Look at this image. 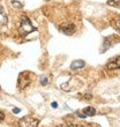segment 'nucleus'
Here are the masks:
<instances>
[{
    "instance_id": "nucleus-1",
    "label": "nucleus",
    "mask_w": 120,
    "mask_h": 127,
    "mask_svg": "<svg viewBox=\"0 0 120 127\" xmlns=\"http://www.w3.org/2000/svg\"><path fill=\"white\" fill-rule=\"evenodd\" d=\"M37 28L33 27L32 23L30 19L27 16V15H23L22 19H21V23H20V27H19V32H20L21 37H26L27 35H29L30 32L32 31H36Z\"/></svg>"
},
{
    "instance_id": "nucleus-2",
    "label": "nucleus",
    "mask_w": 120,
    "mask_h": 127,
    "mask_svg": "<svg viewBox=\"0 0 120 127\" xmlns=\"http://www.w3.org/2000/svg\"><path fill=\"white\" fill-rule=\"evenodd\" d=\"M33 76H35V75H33L31 72H28V70L21 73L20 75H19V80H17V88H19L20 90L26 89V88H27L28 86H30V83L32 82Z\"/></svg>"
},
{
    "instance_id": "nucleus-3",
    "label": "nucleus",
    "mask_w": 120,
    "mask_h": 127,
    "mask_svg": "<svg viewBox=\"0 0 120 127\" xmlns=\"http://www.w3.org/2000/svg\"><path fill=\"white\" fill-rule=\"evenodd\" d=\"M38 125H39V120L33 118L32 116H27V117L21 118L17 123V126L20 127H37Z\"/></svg>"
},
{
    "instance_id": "nucleus-4",
    "label": "nucleus",
    "mask_w": 120,
    "mask_h": 127,
    "mask_svg": "<svg viewBox=\"0 0 120 127\" xmlns=\"http://www.w3.org/2000/svg\"><path fill=\"white\" fill-rule=\"evenodd\" d=\"M60 31L65 33V35H67V36H72L76 31V27L72 22H65V23L60 24Z\"/></svg>"
},
{
    "instance_id": "nucleus-5",
    "label": "nucleus",
    "mask_w": 120,
    "mask_h": 127,
    "mask_svg": "<svg viewBox=\"0 0 120 127\" xmlns=\"http://www.w3.org/2000/svg\"><path fill=\"white\" fill-rule=\"evenodd\" d=\"M106 69L113 70V69H120V56L113 57L112 59L107 61L106 64Z\"/></svg>"
},
{
    "instance_id": "nucleus-6",
    "label": "nucleus",
    "mask_w": 120,
    "mask_h": 127,
    "mask_svg": "<svg viewBox=\"0 0 120 127\" xmlns=\"http://www.w3.org/2000/svg\"><path fill=\"white\" fill-rule=\"evenodd\" d=\"M86 66V63L83 60H75L73 63L70 64V69L72 70H77V69H81Z\"/></svg>"
},
{
    "instance_id": "nucleus-7",
    "label": "nucleus",
    "mask_w": 120,
    "mask_h": 127,
    "mask_svg": "<svg viewBox=\"0 0 120 127\" xmlns=\"http://www.w3.org/2000/svg\"><path fill=\"white\" fill-rule=\"evenodd\" d=\"M83 113L87 116V117H93L96 114V110L95 107H91V106H88V107H84L83 109Z\"/></svg>"
},
{
    "instance_id": "nucleus-8",
    "label": "nucleus",
    "mask_w": 120,
    "mask_h": 127,
    "mask_svg": "<svg viewBox=\"0 0 120 127\" xmlns=\"http://www.w3.org/2000/svg\"><path fill=\"white\" fill-rule=\"evenodd\" d=\"M107 5L112 7H120V0H107Z\"/></svg>"
},
{
    "instance_id": "nucleus-9",
    "label": "nucleus",
    "mask_w": 120,
    "mask_h": 127,
    "mask_svg": "<svg viewBox=\"0 0 120 127\" xmlns=\"http://www.w3.org/2000/svg\"><path fill=\"white\" fill-rule=\"evenodd\" d=\"M12 6L15 8H23V3L17 1V0H12Z\"/></svg>"
},
{
    "instance_id": "nucleus-10",
    "label": "nucleus",
    "mask_w": 120,
    "mask_h": 127,
    "mask_svg": "<svg viewBox=\"0 0 120 127\" xmlns=\"http://www.w3.org/2000/svg\"><path fill=\"white\" fill-rule=\"evenodd\" d=\"M47 82H49V79H47V76H43L42 79H40V84H42V86H46Z\"/></svg>"
},
{
    "instance_id": "nucleus-11",
    "label": "nucleus",
    "mask_w": 120,
    "mask_h": 127,
    "mask_svg": "<svg viewBox=\"0 0 120 127\" xmlns=\"http://www.w3.org/2000/svg\"><path fill=\"white\" fill-rule=\"evenodd\" d=\"M114 27H116V28L118 29V30L120 31V17L116 20V22H114Z\"/></svg>"
},
{
    "instance_id": "nucleus-12",
    "label": "nucleus",
    "mask_w": 120,
    "mask_h": 127,
    "mask_svg": "<svg viewBox=\"0 0 120 127\" xmlns=\"http://www.w3.org/2000/svg\"><path fill=\"white\" fill-rule=\"evenodd\" d=\"M76 116H77V117H80V118H83V119H84V118H87V116H86V114L81 113V112H79V111L76 112Z\"/></svg>"
},
{
    "instance_id": "nucleus-13",
    "label": "nucleus",
    "mask_w": 120,
    "mask_h": 127,
    "mask_svg": "<svg viewBox=\"0 0 120 127\" xmlns=\"http://www.w3.org/2000/svg\"><path fill=\"white\" fill-rule=\"evenodd\" d=\"M3 119H5V114H3L2 112L0 111V123H1V121H2Z\"/></svg>"
},
{
    "instance_id": "nucleus-14",
    "label": "nucleus",
    "mask_w": 120,
    "mask_h": 127,
    "mask_svg": "<svg viewBox=\"0 0 120 127\" xmlns=\"http://www.w3.org/2000/svg\"><path fill=\"white\" fill-rule=\"evenodd\" d=\"M20 109H19V107H15V109H14V110H13V112H14V113H19V112H20Z\"/></svg>"
},
{
    "instance_id": "nucleus-15",
    "label": "nucleus",
    "mask_w": 120,
    "mask_h": 127,
    "mask_svg": "<svg viewBox=\"0 0 120 127\" xmlns=\"http://www.w3.org/2000/svg\"><path fill=\"white\" fill-rule=\"evenodd\" d=\"M52 107L57 109V107H58V103H57V102H53V103H52Z\"/></svg>"
}]
</instances>
